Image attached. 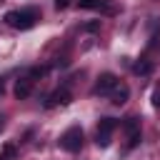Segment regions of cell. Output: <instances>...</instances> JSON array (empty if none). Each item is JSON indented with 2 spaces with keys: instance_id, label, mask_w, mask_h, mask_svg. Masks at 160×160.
<instances>
[{
  "instance_id": "cell-1",
  "label": "cell",
  "mask_w": 160,
  "mask_h": 160,
  "mask_svg": "<svg viewBox=\"0 0 160 160\" xmlns=\"http://www.w3.org/2000/svg\"><path fill=\"white\" fill-rule=\"evenodd\" d=\"M38 18H40V12L35 8H25V10H10L5 15V22L15 30H30V28H35Z\"/></svg>"
},
{
  "instance_id": "cell-2",
  "label": "cell",
  "mask_w": 160,
  "mask_h": 160,
  "mask_svg": "<svg viewBox=\"0 0 160 160\" xmlns=\"http://www.w3.org/2000/svg\"><path fill=\"white\" fill-rule=\"evenodd\" d=\"M58 145H60L62 150H68V152H78V150L82 148V130H80L78 125L68 128V130H65V132L60 135Z\"/></svg>"
},
{
  "instance_id": "cell-3",
  "label": "cell",
  "mask_w": 160,
  "mask_h": 160,
  "mask_svg": "<svg viewBox=\"0 0 160 160\" xmlns=\"http://www.w3.org/2000/svg\"><path fill=\"white\" fill-rule=\"evenodd\" d=\"M115 128H118V122H115L112 118H100V122H98V132H95V142H98V148H108V145H110Z\"/></svg>"
},
{
  "instance_id": "cell-4",
  "label": "cell",
  "mask_w": 160,
  "mask_h": 160,
  "mask_svg": "<svg viewBox=\"0 0 160 160\" xmlns=\"http://www.w3.org/2000/svg\"><path fill=\"white\" fill-rule=\"evenodd\" d=\"M122 128H125V132H128V150L138 148L140 140H142V135H140V120H138V118H125Z\"/></svg>"
},
{
  "instance_id": "cell-5",
  "label": "cell",
  "mask_w": 160,
  "mask_h": 160,
  "mask_svg": "<svg viewBox=\"0 0 160 160\" xmlns=\"http://www.w3.org/2000/svg\"><path fill=\"white\" fill-rule=\"evenodd\" d=\"M118 78L112 75V72H102L100 78H98V82H95V88H92V95H110L115 88H118Z\"/></svg>"
},
{
  "instance_id": "cell-6",
  "label": "cell",
  "mask_w": 160,
  "mask_h": 160,
  "mask_svg": "<svg viewBox=\"0 0 160 160\" xmlns=\"http://www.w3.org/2000/svg\"><path fill=\"white\" fill-rule=\"evenodd\" d=\"M78 5H80L82 10H100V12H105V15L115 12V2H112V0H78Z\"/></svg>"
},
{
  "instance_id": "cell-7",
  "label": "cell",
  "mask_w": 160,
  "mask_h": 160,
  "mask_svg": "<svg viewBox=\"0 0 160 160\" xmlns=\"http://www.w3.org/2000/svg\"><path fill=\"white\" fill-rule=\"evenodd\" d=\"M72 100V92L68 90V88H58L55 92H50V98L45 100V108L50 110V108H58V105H68Z\"/></svg>"
},
{
  "instance_id": "cell-8",
  "label": "cell",
  "mask_w": 160,
  "mask_h": 160,
  "mask_svg": "<svg viewBox=\"0 0 160 160\" xmlns=\"http://www.w3.org/2000/svg\"><path fill=\"white\" fill-rule=\"evenodd\" d=\"M32 82H35V80H32L30 75L20 78V80L15 82V98H18V100H25V98L32 92Z\"/></svg>"
},
{
  "instance_id": "cell-9",
  "label": "cell",
  "mask_w": 160,
  "mask_h": 160,
  "mask_svg": "<svg viewBox=\"0 0 160 160\" xmlns=\"http://www.w3.org/2000/svg\"><path fill=\"white\" fill-rule=\"evenodd\" d=\"M128 95H130V88L125 82H118V88L110 92V100H112V105H122L128 100Z\"/></svg>"
},
{
  "instance_id": "cell-10",
  "label": "cell",
  "mask_w": 160,
  "mask_h": 160,
  "mask_svg": "<svg viewBox=\"0 0 160 160\" xmlns=\"http://www.w3.org/2000/svg\"><path fill=\"white\" fill-rule=\"evenodd\" d=\"M15 155H18V148L12 142H5L0 148V160H15Z\"/></svg>"
},
{
  "instance_id": "cell-11",
  "label": "cell",
  "mask_w": 160,
  "mask_h": 160,
  "mask_svg": "<svg viewBox=\"0 0 160 160\" xmlns=\"http://www.w3.org/2000/svg\"><path fill=\"white\" fill-rule=\"evenodd\" d=\"M135 72H138V75H150V72H152V62L142 58L140 62H135Z\"/></svg>"
},
{
  "instance_id": "cell-12",
  "label": "cell",
  "mask_w": 160,
  "mask_h": 160,
  "mask_svg": "<svg viewBox=\"0 0 160 160\" xmlns=\"http://www.w3.org/2000/svg\"><path fill=\"white\" fill-rule=\"evenodd\" d=\"M82 30H85V32H95V30H100V20H92V22H85V25H82Z\"/></svg>"
},
{
  "instance_id": "cell-13",
  "label": "cell",
  "mask_w": 160,
  "mask_h": 160,
  "mask_svg": "<svg viewBox=\"0 0 160 160\" xmlns=\"http://www.w3.org/2000/svg\"><path fill=\"white\" fill-rule=\"evenodd\" d=\"M45 72H48V68H32V70H30V72H28V75H30V78H32V80H35V78H42V75H45Z\"/></svg>"
},
{
  "instance_id": "cell-14",
  "label": "cell",
  "mask_w": 160,
  "mask_h": 160,
  "mask_svg": "<svg viewBox=\"0 0 160 160\" xmlns=\"http://www.w3.org/2000/svg\"><path fill=\"white\" fill-rule=\"evenodd\" d=\"M68 5H70V0H55V8H58V10H65Z\"/></svg>"
},
{
  "instance_id": "cell-15",
  "label": "cell",
  "mask_w": 160,
  "mask_h": 160,
  "mask_svg": "<svg viewBox=\"0 0 160 160\" xmlns=\"http://www.w3.org/2000/svg\"><path fill=\"white\" fill-rule=\"evenodd\" d=\"M152 105H155V108H160V90L152 95Z\"/></svg>"
},
{
  "instance_id": "cell-16",
  "label": "cell",
  "mask_w": 160,
  "mask_h": 160,
  "mask_svg": "<svg viewBox=\"0 0 160 160\" xmlns=\"http://www.w3.org/2000/svg\"><path fill=\"white\" fill-rule=\"evenodd\" d=\"M2 92H5V78H0V98H2Z\"/></svg>"
},
{
  "instance_id": "cell-17",
  "label": "cell",
  "mask_w": 160,
  "mask_h": 160,
  "mask_svg": "<svg viewBox=\"0 0 160 160\" xmlns=\"http://www.w3.org/2000/svg\"><path fill=\"white\" fill-rule=\"evenodd\" d=\"M2 128H5V118L0 115V130H2Z\"/></svg>"
}]
</instances>
